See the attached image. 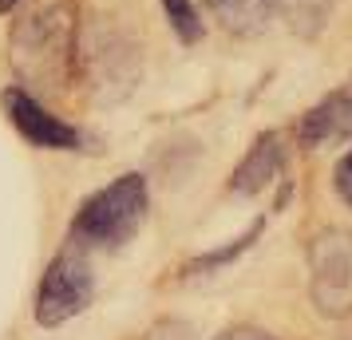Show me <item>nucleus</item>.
<instances>
[{
	"instance_id": "1",
	"label": "nucleus",
	"mask_w": 352,
	"mask_h": 340,
	"mask_svg": "<svg viewBox=\"0 0 352 340\" xmlns=\"http://www.w3.org/2000/svg\"><path fill=\"white\" fill-rule=\"evenodd\" d=\"M76 0H32L16 16L8 36V60L28 91H64L76 80Z\"/></svg>"
},
{
	"instance_id": "2",
	"label": "nucleus",
	"mask_w": 352,
	"mask_h": 340,
	"mask_svg": "<svg viewBox=\"0 0 352 340\" xmlns=\"http://www.w3.org/2000/svg\"><path fill=\"white\" fill-rule=\"evenodd\" d=\"M76 76H80L99 103H119L135 91L143 76V56L119 24L107 16L80 20L76 32Z\"/></svg>"
},
{
	"instance_id": "3",
	"label": "nucleus",
	"mask_w": 352,
	"mask_h": 340,
	"mask_svg": "<svg viewBox=\"0 0 352 340\" xmlns=\"http://www.w3.org/2000/svg\"><path fill=\"white\" fill-rule=\"evenodd\" d=\"M151 210L143 174H119L103 190L83 198V206L72 218V242L83 249H119L127 245Z\"/></svg>"
},
{
	"instance_id": "4",
	"label": "nucleus",
	"mask_w": 352,
	"mask_h": 340,
	"mask_svg": "<svg viewBox=\"0 0 352 340\" xmlns=\"http://www.w3.org/2000/svg\"><path fill=\"white\" fill-rule=\"evenodd\" d=\"M309 297L320 317H352V229H320L309 242Z\"/></svg>"
},
{
	"instance_id": "5",
	"label": "nucleus",
	"mask_w": 352,
	"mask_h": 340,
	"mask_svg": "<svg viewBox=\"0 0 352 340\" xmlns=\"http://www.w3.org/2000/svg\"><path fill=\"white\" fill-rule=\"evenodd\" d=\"M96 297V273L80 253H60L52 261L44 277H40V289H36V324L44 328H60L72 317H80L83 308L91 305Z\"/></svg>"
},
{
	"instance_id": "6",
	"label": "nucleus",
	"mask_w": 352,
	"mask_h": 340,
	"mask_svg": "<svg viewBox=\"0 0 352 340\" xmlns=\"http://www.w3.org/2000/svg\"><path fill=\"white\" fill-rule=\"evenodd\" d=\"M0 103H4V111L12 119V127H16L32 146H40V150H80L83 146L80 131L72 127L67 119L52 115L48 107L40 103V95L28 91V87H4Z\"/></svg>"
},
{
	"instance_id": "7",
	"label": "nucleus",
	"mask_w": 352,
	"mask_h": 340,
	"mask_svg": "<svg viewBox=\"0 0 352 340\" xmlns=\"http://www.w3.org/2000/svg\"><path fill=\"white\" fill-rule=\"evenodd\" d=\"M352 139V80L309 107L297 123V143L301 146H324Z\"/></svg>"
},
{
	"instance_id": "8",
	"label": "nucleus",
	"mask_w": 352,
	"mask_h": 340,
	"mask_svg": "<svg viewBox=\"0 0 352 340\" xmlns=\"http://www.w3.org/2000/svg\"><path fill=\"white\" fill-rule=\"evenodd\" d=\"M281 162H285L281 135H277V131H265V135L250 146V155L238 162V170H234V179H230V190L241 194V198L261 194V190L281 174Z\"/></svg>"
},
{
	"instance_id": "9",
	"label": "nucleus",
	"mask_w": 352,
	"mask_h": 340,
	"mask_svg": "<svg viewBox=\"0 0 352 340\" xmlns=\"http://www.w3.org/2000/svg\"><path fill=\"white\" fill-rule=\"evenodd\" d=\"M214 20L234 36H261L273 20V0H206Z\"/></svg>"
},
{
	"instance_id": "10",
	"label": "nucleus",
	"mask_w": 352,
	"mask_h": 340,
	"mask_svg": "<svg viewBox=\"0 0 352 340\" xmlns=\"http://www.w3.org/2000/svg\"><path fill=\"white\" fill-rule=\"evenodd\" d=\"M333 8L336 0H273V12H281L297 36H317L329 24Z\"/></svg>"
},
{
	"instance_id": "11",
	"label": "nucleus",
	"mask_w": 352,
	"mask_h": 340,
	"mask_svg": "<svg viewBox=\"0 0 352 340\" xmlns=\"http://www.w3.org/2000/svg\"><path fill=\"white\" fill-rule=\"evenodd\" d=\"M261 226H265V222H254V226L245 229L241 238H234L230 245H222V249H210V253H202V258H194L190 265H186V273H210V269H218V265H230V261L241 258V253H245V249L257 242Z\"/></svg>"
},
{
	"instance_id": "12",
	"label": "nucleus",
	"mask_w": 352,
	"mask_h": 340,
	"mask_svg": "<svg viewBox=\"0 0 352 340\" xmlns=\"http://www.w3.org/2000/svg\"><path fill=\"white\" fill-rule=\"evenodd\" d=\"M162 12H166V24L170 32L182 40V44H198L202 40V16L194 8V0H159Z\"/></svg>"
},
{
	"instance_id": "13",
	"label": "nucleus",
	"mask_w": 352,
	"mask_h": 340,
	"mask_svg": "<svg viewBox=\"0 0 352 340\" xmlns=\"http://www.w3.org/2000/svg\"><path fill=\"white\" fill-rule=\"evenodd\" d=\"M336 194H340V198L352 206V150H349L340 162H336Z\"/></svg>"
},
{
	"instance_id": "14",
	"label": "nucleus",
	"mask_w": 352,
	"mask_h": 340,
	"mask_svg": "<svg viewBox=\"0 0 352 340\" xmlns=\"http://www.w3.org/2000/svg\"><path fill=\"white\" fill-rule=\"evenodd\" d=\"M218 340H277V337L261 332V328H230V332H222Z\"/></svg>"
},
{
	"instance_id": "15",
	"label": "nucleus",
	"mask_w": 352,
	"mask_h": 340,
	"mask_svg": "<svg viewBox=\"0 0 352 340\" xmlns=\"http://www.w3.org/2000/svg\"><path fill=\"white\" fill-rule=\"evenodd\" d=\"M16 4H20V0H0V12H12Z\"/></svg>"
}]
</instances>
